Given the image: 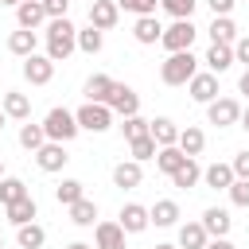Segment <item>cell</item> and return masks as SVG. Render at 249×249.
Segmentation results:
<instances>
[{"mask_svg": "<svg viewBox=\"0 0 249 249\" xmlns=\"http://www.w3.org/2000/svg\"><path fill=\"white\" fill-rule=\"evenodd\" d=\"M0 175H4V163H0Z\"/></svg>", "mask_w": 249, "mask_h": 249, "instance_id": "cell-54", "label": "cell"}, {"mask_svg": "<svg viewBox=\"0 0 249 249\" xmlns=\"http://www.w3.org/2000/svg\"><path fill=\"white\" fill-rule=\"evenodd\" d=\"M183 160H187V156H183V152H179L175 144H167V148H160V152H156V167H160L163 175H171V171H175V167H179Z\"/></svg>", "mask_w": 249, "mask_h": 249, "instance_id": "cell-33", "label": "cell"}, {"mask_svg": "<svg viewBox=\"0 0 249 249\" xmlns=\"http://www.w3.org/2000/svg\"><path fill=\"white\" fill-rule=\"evenodd\" d=\"M0 109H4V117H12V121H27V117H31V97H27V93H16V89H8Z\"/></svg>", "mask_w": 249, "mask_h": 249, "instance_id": "cell-19", "label": "cell"}, {"mask_svg": "<svg viewBox=\"0 0 249 249\" xmlns=\"http://www.w3.org/2000/svg\"><path fill=\"white\" fill-rule=\"evenodd\" d=\"M4 214H8V222H12V226H23V222H35L39 206H35V198H31V195H23V198L8 202V206H4Z\"/></svg>", "mask_w": 249, "mask_h": 249, "instance_id": "cell-17", "label": "cell"}, {"mask_svg": "<svg viewBox=\"0 0 249 249\" xmlns=\"http://www.w3.org/2000/svg\"><path fill=\"white\" fill-rule=\"evenodd\" d=\"M74 51H78V27L66 16L47 19V58L51 62H66Z\"/></svg>", "mask_w": 249, "mask_h": 249, "instance_id": "cell-1", "label": "cell"}, {"mask_svg": "<svg viewBox=\"0 0 249 249\" xmlns=\"http://www.w3.org/2000/svg\"><path fill=\"white\" fill-rule=\"evenodd\" d=\"M152 222H148V206H140V202H124L121 206V230L124 233H144Z\"/></svg>", "mask_w": 249, "mask_h": 249, "instance_id": "cell-12", "label": "cell"}, {"mask_svg": "<svg viewBox=\"0 0 249 249\" xmlns=\"http://www.w3.org/2000/svg\"><path fill=\"white\" fill-rule=\"evenodd\" d=\"M230 167H233V179H249V148H245V152H237Z\"/></svg>", "mask_w": 249, "mask_h": 249, "instance_id": "cell-42", "label": "cell"}, {"mask_svg": "<svg viewBox=\"0 0 249 249\" xmlns=\"http://www.w3.org/2000/svg\"><path fill=\"white\" fill-rule=\"evenodd\" d=\"M195 74H198V58L191 51H171L163 58V66H160V82L163 86H187Z\"/></svg>", "mask_w": 249, "mask_h": 249, "instance_id": "cell-2", "label": "cell"}, {"mask_svg": "<svg viewBox=\"0 0 249 249\" xmlns=\"http://www.w3.org/2000/svg\"><path fill=\"white\" fill-rule=\"evenodd\" d=\"M109 89H113V78L109 74H93V78H86V86H82V93H86V101H109Z\"/></svg>", "mask_w": 249, "mask_h": 249, "instance_id": "cell-26", "label": "cell"}, {"mask_svg": "<svg viewBox=\"0 0 249 249\" xmlns=\"http://www.w3.org/2000/svg\"><path fill=\"white\" fill-rule=\"evenodd\" d=\"M230 226H233L230 210H222V206H206V210H202V230H206L210 237H226Z\"/></svg>", "mask_w": 249, "mask_h": 249, "instance_id": "cell-13", "label": "cell"}, {"mask_svg": "<svg viewBox=\"0 0 249 249\" xmlns=\"http://www.w3.org/2000/svg\"><path fill=\"white\" fill-rule=\"evenodd\" d=\"M237 89H241V93L249 97V66H245V74H241V82H237Z\"/></svg>", "mask_w": 249, "mask_h": 249, "instance_id": "cell-47", "label": "cell"}, {"mask_svg": "<svg viewBox=\"0 0 249 249\" xmlns=\"http://www.w3.org/2000/svg\"><path fill=\"white\" fill-rule=\"evenodd\" d=\"M0 128H4V109H0Z\"/></svg>", "mask_w": 249, "mask_h": 249, "instance_id": "cell-52", "label": "cell"}, {"mask_svg": "<svg viewBox=\"0 0 249 249\" xmlns=\"http://www.w3.org/2000/svg\"><path fill=\"white\" fill-rule=\"evenodd\" d=\"M148 136H152L160 148H167V144L179 140V124H175L171 117H156V121H148Z\"/></svg>", "mask_w": 249, "mask_h": 249, "instance_id": "cell-16", "label": "cell"}, {"mask_svg": "<svg viewBox=\"0 0 249 249\" xmlns=\"http://www.w3.org/2000/svg\"><path fill=\"white\" fill-rule=\"evenodd\" d=\"M66 210H70V222H74V226H93V218H97V202L86 198V195H82L78 202H70Z\"/></svg>", "mask_w": 249, "mask_h": 249, "instance_id": "cell-30", "label": "cell"}, {"mask_svg": "<svg viewBox=\"0 0 249 249\" xmlns=\"http://www.w3.org/2000/svg\"><path fill=\"white\" fill-rule=\"evenodd\" d=\"M148 222H152V226H175V222H179V202L160 198L156 206H148Z\"/></svg>", "mask_w": 249, "mask_h": 249, "instance_id": "cell-24", "label": "cell"}, {"mask_svg": "<svg viewBox=\"0 0 249 249\" xmlns=\"http://www.w3.org/2000/svg\"><path fill=\"white\" fill-rule=\"evenodd\" d=\"M35 43H39V35H35V31H27V27H19V31H12V35H8V51H12V54H19V58L35 54Z\"/></svg>", "mask_w": 249, "mask_h": 249, "instance_id": "cell-25", "label": "cell"}, {"mask_svg": "<svg viewBox=\"0 0 249 249\" xmlns=\"http://www.w3.org/2000/svg\"><path fill=\"white\" fill-rule=\"evenodd\" d=\"M156 249H179V245H156Z\"/></svg>", "mask_w": 249, "mask_h": 249, "instance_id": "cell-50", "label": "cell"}, {"mask_svg": "<svg viewBox=\"0 0 249 249\" xmlns=\"http://www.w3.org/2000/svg\"><path fill=\"white\" fill-rule=\"evenodd\" d=\"M19 144H23L27 152L43 148V144H47V132H43V124H23V128H19Z\"/></svg>", "mask_w": 249, "mask_h": 249, "instance_id": "cell-35", "label": "cell"}, {"mask_svg": "<svg viewBox=\"0 0 249 249\" xmlns=\"http://www.w3.org/2000/svg\"><path fill=\"white\" fill-rule=\"evenodd\" d=\"M86 195V183H78V179H62L58 187H54V198L62 202V206H70V202H78Z\"/></svg>", "mask_w": 249, "mask_h": 249, "instance_id": "cell-34", "label": "cell"}, {"mask_svg": "<svg viewBox=\"0 0 249 249\" xmlns=\"http://www.w3.org/2000/svg\"><path fill=\"white\" fill-rule=\"evenodd\" d=\"M0 249H4V237H0Z\"/></svg>", "mask_w": 249, "mask_h": 249, "instance_id": "cell-53", "label": "cell"}, {"mask_svg": "<svg viewBox=\"0 0 249 249\" xmlns=\"http://www.w3.org/2000/svg\"><path fill=\"white\" fill-rule=\"evenodd\" d=\"M237 121H241V128H249V105L241 109V117H237Z\"/></svg>", "mask_w": 249, "mask_h": 249, "instance_id": "cell-48", "label": "cell"}, {"mask_svg": "<svg viewBox=\"0 0 249 249\" xmlns=\"http://www.w3.org/2000/svg\"><path fill=\"white\" fill-rule=\"evenodd\" d=\"M43 19H47V12H43V0H19V4H16V23H19V27L35 31Z\"/></svg>", "mask_w": 249, "mask_h": 249, "instance_id": "cell-14", "label": "cell"}, {"mask_svg": "<svg viewBox=\"0 0 249 249\" xmlns=\"http://www.w3.org/2000/svg\"><path fill=\"white\" fill-rule=\"evenodd\" d=\"M226 191H230V202L233 206H249V179H233Z\"/></svg>", "mask_w": 249, "mask_h": 249, "instance_id": "cell-41", "label": "cell"}, {"mask_svg": "<svg viewBox=\"0 0 249 249\" xmlns=\"http://www.w3.org/2000/svg\"><path fill=\"white\" fill-rule=\"evenodd\" d=\"M195 35H198V27H195L191 19H175L171 27H163V35H160V43L167 47V54H171V51H191V43H195Z\"/></svg>", "mask_w": 249, "mask_h": 249, "instance_id": "cell-5", "label": "cell"}, {"mask_svg": "<svg viewBox=\"0 0 249 249\" xmlns=\"http://www.w3.org/2000/svg\"><path fill=\"white\" fill-rule=\"evenodd\" d=\"M132 35H136V43L152 47V43H160L163 27H160V19H156V16H136V27H132Z\"/></svg>", "mask_w": 249, "mask_h": 249, "instance_id": "cell-22", "label": "cell"}, {"mask_svg": "<svg viewBox=\"0 0 249 249\" xmlns=\"http://www.w3.org/2000/svg\"><path fill=\"white\" fill-rule=\"evenodd\" d=\"M206 31H210V39H214V43H230V47H233V39H237V23H233L230 16H214Z\"/></svg>", "mask_w": 249, "mask_h": 249, "instance_id": "cell-29", "label": "cell"}, {"mask_svg": "<svg viewBox=\"0 0 249 249\" xmlns=\"http://www.w3.org/2000/svg\"><path fill=\"white\" fill-rule=\"evenodd\" d=\"M233 62H245V66H249V35L233 39Z\"/></svg>", "mask_w": 249, "mask_h": 249, "instance_id": "cell-44", "label": "cell"}, {"mask_svg": "<svg viewBox=\"0 0 249 249\" xmlns=\"http://www.w3.org/2000/svg\"><path fill=\"white\" fill-rule=\"evenodd\" d=\"M74 121H78V128H86V132H105V128H113V109L101 105V101H86V105L74 113Z\"/></svg>", "mask_w": 249, "mask_h": 249, "instance_id": "cell-4", "label": "cell"}, {"mask_svg": "<svg viewBox=\"0 0 249 249\" xmlns=\"http://www.w3.org/2000/svg\"><path fill=\"white\" fill-rule=\"evenodd\" d=\"M237 117H241V105H237L233 97H214V101L206 105V121H210V124H218V128L237 124Z\"/></svg>", "mask_w": 249, "mask_h": 249, "instance_id": "cell-7", "label": "cell"}, {"mask_svg": "<svg viewBox=\"0 0 249 249\" xmlns=\"http://www.w3.org/2000/svg\"><path fill=\"white\" fill-rule=\"evenodd\" d=\"M93 237H97V249H124V230H121V222H97Z\"/></svg>", "mask_w": 249, "mask_h": 249, "instance_id": "cell-18", "label": "cell"}, {"mask_svg": "<svg viewBox=\"0 0 249 249\" xmlns=\"http://www.w3.org/2000/svg\"><path fill=\"white\" fill-rule=\"evenodd\" d=\"M202 183H206L210 191H226V187L233 183V167H230V163H210V167L202 171Z\"/></svg>", "mask_w": 249, "mask_h": 249, "instance_id": "cell-27", "label": "cell"}, {"mask_svg": "<svg viewBox=\"0 0 249 249\" xmlns=\"http://www.w3.org/2000/svg\"><path fill=\"white\" fill-rule=\"evenodd\" d=\"M195 4H198V0H160V8H163L167 16H175V19H191Z\"/></svg>", "mask_w": 249, "mask_h": 249, "instance_id": "cell-38", "label": "cell"}, {"mask_svg": "<svg viewBox=\"0 0 249 249\" xmlns=\"http://www.w3.org/2000/svg\"><path fill=\"white\" fill-rule=\"evenodd\" d=\"M202 62H206L210 74H222V70L233 66V47H230V43H210V51H206Z\"/></svg>", "mask_w": 249, "mask_h": 249, "instance_id": "cell-15", "label": "cell"}, {"mask_svg": "<svg viewBox=\"0 0 249 249\" xmlns=\"http://www.w3.org/2000/svg\"><path fill=\"white\" fill-rule=\"evenodd\" d=\"M140 179H144V171H140V163H136V160H124V163H117V167H113V183H117L121 191L140 187Z\"/></svg>", "mask_w": 249, "mask_h": 249, "instance_id": "cell-21", "label": "cell"}, {"mask_svg": "<svg viewBox=\"0 0 249 249\" xmlns=\"http://www.w3.org/2000/svg\"><path fill=\"white\" fill-rule=\"evenodd\" d=\"M0 4H12V8H16V4H19V0H0Z\"/></svg>", "mask_w": 249, "mask_h": 249, "instance_id": "cell-51", "label": "cell"}, {"mask_svg": "<svg viewBox=\"0 0 249 249\" xmlns=\"http://www.w3.org/2000/svg\"><path fill=\"white\" fill-rule=\"evenodd\" d=\"M175 148H179L183 156H198V152L206 148V132H202V128H195V124H187V128H179Z\"/></svg>", "mask_w": 249, "mask_h": 249, "instance_id": "cell-20", "label": "cell"}, {"mask_svg": "<svg viewBox=\"0 0 249 249\" xmlns=\"http://www.w3.org/2000/svg\"><path fill=\"white\" fill-rule=\"evenodd\" d=\"M206 4H210L214 16H230V12H233V0H206Z\"/></svg>", "mask_w": 249, "mask_h": 249, "instance_id": "cell-45", "label": "cell"}, {"mask_svg": "<svg viewBox=\"0 0 249 249\" xmlns=\"http://www.w3.org/2000/svg\"><path fill=\"white\" fill-rule=\"evenodd\" d=\"M187 89H191V97L198 101V105H210L214 97H218V74H195L191 82H187Z\"/></svg>", "mask_w": 249, "mask_h": 249, "instance_id": "cell-11", "label": "cell"}, {"mask_svg": "<svg viewBox=\"0 0 249 249\" xmlns=\"http://www.w3.org/2000/svg\"><path fill=\"white\" fill-rule=\"evenodd\" d=\"M66 144H58V140H47L43 148H35V163L43 167V171H62L66 167Z\"/></svg>", "mask_w": 249, "mask_h": 249, "instance_id": "cell-9", "label": "cell"}, {"mask_svg": "<svg viewBox=\"0 0 249 249\" xmlns=\"http://www.w3.org/2000/svg\"><path fill=\"white\" fill-rule=\"evenodd\" d=\"M43 132H47V140L66 144V140H74V136H78V121H74V113H70V109L54 105V109L43 117Z\"/></svg>", "mask_w": 249, "mask_h": 249, "instance_id": "cell-3", "label": "cell"}, {"mask_svg": "<svg viewBox=\"0 0 249 249\" xmlns=\"http://www.w3.org/2000/svg\"><path fill=\"white\" fill-rule=\"evenodd\" d=\"M121 132H124V140H136V136H144V132H148V121H144L140 113H132V117H124Z\"/></svg>", "mask_w": 249, "mask_h": 249, "instance_id": "cell-40", "label": "cell"}, {"mask_svg": "<svg viewBox=\"0 0 249 249\" xmlns=\"http://www.w3.org/2000/svg\"><path fill=\"white\" fill-rule=\"evenodd\" d=\"M23 78H27L31 86H47V82L54 78V62H51L47 54H27V58H23Z\"/></svg>", "mask_w": 249, "mask_h": 249, "instance_id": "cell-8", "label": "cell"}, {"mask_svg": "<svg viewBox=\"0 0 249 249\" xmlns=\"http://www.w3.org/2000/svg\"><path fill=\"white\" fill-rule=\"evenodd\" d=\"M198 179H202V167L195 163V156H187V160H183V163H179V167L171 171V183H175L179 191H187V187H195Z\"/></svg>", "mask_w": 249, "mask_h": 249, "instance_id": "cell-23", "label": "cell"}, {"mask_svg": "<svg viewBox=\"0 0 249 249\" xmlns=\"http://www.w3.org/2000/svg\"><path fill=\"white\" fill-rule=\"evenodd\" d=\"M113 113H121V117H132L136 109H140V97H136V89L132 86H124V82H113V89H109V101H105Z\"/></svg>", "mask_w": 249, "mask_h": 249, "instance_id": "cell-6", "label": "cell"}, {"mask_svg": "<svg viewBox=\"0 0 249 249\" xmlns=\"http://www.w3.org/2000/svg\"><path fill=\"white\" fill-rule=\"evenodd\" d=\"M117 8H124V12H132V16H156L160 0H117Z\"/></svg>", "mask_w": 249, "mask_h": 249, "instance_id": "cell-39", "label": "cell"}, {"mask_svg": "<svg viewBox=\"0 0 249 249\" xmlns=\"http://www.w3.org/2000/svg\"><path fill=\"white\" fill-rule=\"evenodd\" d=\"M101 43H105V39H101V31H97L93 23H89L86 31H78V51H86V54H97V51H101Z\"/></svg>", "mask_w": 249, "mask_h": 249, "instance_id": "cell-36", "label": "cell"}, {"mask_svg": "<svg viewBox=\"0 0 249 249\" xmlns=\"http://www.w3.org/2000/svg\"><path fill=\"white\" fill-rule=\"evenodd\" d=\"M66 8H70V0H43V12H47V19H58V16H66Z\"/></svg>", "mask_w": 249, "mask_h": 249, "instance_id": "cell-43", "label": "cell"}, {"mask_svg": "<svg viewBox=\"0 0 249 249\" xmlns=\"http://www.w3.org/2000/svg\"><path fill=\"white\" fill-rule=\"evenodd\" d=\"M27 195V183L23 179H0V202L8 206V202H16V198H23Z\"/></svg>", "mask_w": 249, "mask_h": 249, "instance_id": "cell-37", "label": "cell"}, {"mask_svg": "<svg viewBox=\"0 0 249 249\" xmlns=\"http://www.w3.org/2000/svg\"><path fill=\"white\" fill-rule=\"evenodd\" d=\"M117 19H121V8H117V0H93V4H89V23H93L97 31H109V27H117Z\"/></svg>", "mask_w": 249, "mask_h": 249, "instance_id": "cell-10", "label": "cell"}, {"mask_svg": "<svg viewBox=\"0 0 249 249\" xmlns=\"http://www.w3.org/2000/svg\"><path fill=\"white\" fill-rule=\"evenodd\" d=\"M66 249H93V245H86V241H74V245H66Z\"/></svg>", "mask_w": 249, "mask_h": 249, "instance_id": "cell-49", "label": "cell"}, {"mask_svg": "<svg viewBox=\"0 0 249 249\" xmlns=\"http://www.w3.org/2000/svg\"><path fill=\"white\" fill-rule=\"evenodd\" d=\"M128 152H132V160H136V163H144V160H152V156L160 152V144H156V140H152V136L144 132V136L128 140Z\"/></svg>", "mask_w": 249, "mask_h": 249, "instance_id": "cell-32", "label": "cell"}, {"mask_svg": "<svg viewBox=\"0 0 249 249\" xmlns=\"http://www.w3.org/2000/svg\"><path fill=\"white\" fill-rule=\"evenodd\" d=\"M202 249H233V241H230V237H210Z\"/></svg>", "mask_w": 249, "mask_h": 249, "instance_id": "cell-46", "label": "cell"}, {"mask_svg": "<svg viewBox=\"0 0 249 249\" xmlns=\"http://www.w3.org/2000/svg\"><path fill=\"white\" fill-rule=\"evenodd\" d=\"M16 249H23V245H16Z\"/></svg>", "mask_w": 249, "mask_h": 249, "instance_id": "cell-55", "label": "cell"}, {"mask_svg": "<svg viewBox=\"0 0 249 249\" xmlns=\"http://www.w3.org/2000/svg\"><path fill=\"white\" fill-rule=\"evenodd\" d=\"M43 241H47V230H43V226H35V222L16 226V245H23V249H39Z\"/></svg>", "mask_w": 249, "mask_h": 249, "instance_id": "cell-31", "label": "cell"}, {"mask_svg": "<svg viewBox=\"0 0 249 249\" xmlns=\"http://www.w3.org/2000/svg\"><path fill=\"white\" fill-rule=\"evenodd\" d=\"M210 241V233L202 230V222H187L179 226V249H202Z\"/></svg>", "mask_w": 249, "mask_h": 249, "instance_id": "cell-28", "label": "cell"}]
</instances>
